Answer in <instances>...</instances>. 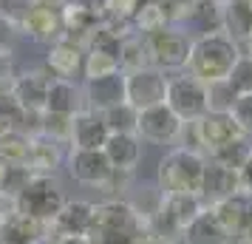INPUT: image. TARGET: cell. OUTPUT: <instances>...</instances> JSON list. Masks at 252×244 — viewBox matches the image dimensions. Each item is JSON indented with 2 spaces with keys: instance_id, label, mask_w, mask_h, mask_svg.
Returning <instances> with one entry per match:
<instances>
[{
  "instance_id": "6da1fadb",
  "label": "cell",
  "mask_w": 252,
  "mask_h": 244,
  "mask_svg": "<svg viewBox=\"0 0 252 244\" xmlns=\"http://www.w3.org/2000/svg\"><path fill=\"white\" fill-rule=\"evenodd\" d=\"M241 57L238 43H232L224 32H210V35L195 37L190 43V57H187V74H193L195 80L216 82L227 80L232 71L235 60Z\"/></svg>"
},
{
  "instance_id": "7a4b0ae2",
  "label": "cell",
  "mask_w": 252,
  "mask_h": 244,
  "mask_svg": "<svg viewBox=\"0 0 252 244\" xmlns=\"http://www.w3.org/2000/svg\"><path fill=\"white\" fill-rule=\"evenodd\" d=\"M204 165H207V156L201 151L173 148L159 162V190L164 196H179V193H195L198 196Z\"/></svg>"
},
{
  "instance_id": "3957f363",
  "label": "cell",
  "mask_w": 252,
  "mask_h": 244,
  "mask_svg": "<svg viewBox=\"0 0 252 244\" xmlns=\"http://www.w3.org/2000/svg\"><path fill=\"white\" fill-rule=\"evenodd\" d=\"M65 205V196L60 185L54 182V176H32V182L20 190V196L12 202V210L17 213H26L32 219L43 221V224H51L57 219V213Z\"/></svg>"
},
{
  "instance_id": "277c9868",
  "label": "cell",
  "mask_w": 252,
  "mask_h": 244,
  "mask_svg": "<svg viewBox=\"0 0 252 244\" xmlns=\"http://www.w3.org/2000/svg\"><path fill=\"white\" fill-rule=\"evenodd\" d=\"M164 105L182 122H195L207 114V85L195 80L193 74H176L167 77V94H164Z\"/></svg>"
},
{
  "instance_id": "5b68a950",
  "label": "cell",
  "mask_w": 252,
  "mask_h": 244,
  "mask_svg": "<svg viewBox=\"0 0 252 244\" xmlns=\"http://www.w3.org/2000/svg\"><path fill=\"white\" fill-rule=\"evenodd\" d=\"M190 43L187 35L176 32V29H161L145 37V48H148V63L159 71H182L187 69V57H190Z\"/></svg>"
},
{
  "instance_id": "8992f818",
  "label": "cell",
  "mask_w": 252,
  "mask_h": 244,
  "mask_svg": "<svg viewBox=\"0 0 252 244\" xmlns=\"http://www.w3.org/2000/svg\"><path fill=\"white\" fill-rule=\"evenodd\" d=\"M91 230H111V233L133 236V239H145L148 236V221L130 208V202H125V199H111V202L94 205Z\"/></svg>"
},
{
  "instance_id": "52a82bcc",
  "label": "cell",
  "mask_w": 252,
  "mask_h": 244,
  "mask_svg": "<svg viewBox=\"0 0 252 244\" xmlns=\"http://www.w3.org/2000/svg\"><path fill=\"white\" fill-rule=\"evenodd\" d=\"M65 165H68V176L74 182H80L85 187H102V190H111L114 185V165L108 162L105 151H82V148H71L68 156H65Z\"/></svg>"
},
{
  "instance_id": "ba28073f",
  "label": "cell",
  "mask_w": 252,
  "mask_h": 244,
  "mask_svg": "<svg viewBox=\"0 0 252 244\" xmlns=\"http://www.w3.org/2000/svg\"><path fill=\"white\" fill-rule=\"evenodd\" d=\"M164 94H167V74L153 66L136 69L125 74V100L136 111H145L150 105L164 103Z\"/></svg>"
},
{
  "instance_id": "9c48e42d",
  "label": "cell",
  "mask_w": 252,
  "mask_h": 244,
  "mask_svg": "<svg viewBox=\"0 0 252 244\" xmlns=\"http://www.w3.org/2000/svg\"><path fill=\"white\" fill-rule=\"evenodd\" d=\"M17 23H20V35L34 40V43H43V46H51V43H57L60 37H65L63 12L54 9V6L29 3L23 9V14L17 17Z\"/></svg>"
},
{
  "instance_id": "30bf717a",
  "label": "cell",
  "mask_w": 252,
  "mask_h": 244,
  "mask_svg": "<svg viewBox=\"0 0 252 244\" xmlns=\"http://www.w3.org/2000/svg\"><path fill=\"white\" fill-rule=\"evenodd\" d=\"M136 134H139V139H148L153 145H170V142L182 139L184 122L164 103H159V105H150L145 111H139Z\"/></svg>"
},
{
  "instance_id": "8fae6325",
  "label": "cell",
  "mask_w": 252,
  "mask_h": 244,
  "mask_svg": "<svg viewBox=\"0 0 252 244\" xmlns=\"http://www.w3.org/2000/svg\"><path fill=\"white\" fill-rule=\"evenodd\" d=\"M184 125L193 128L195 145H198L201 153H207V156L216 151V148H221V145H227V142L244 137V134L238 131V125H235V119H232L229 114H210V111H207L201 119L184 122Z\"/></svg>"
},
{
  "instance_id": "7c38bea8",
  "label": "cell",
  "mask_w": 252,
  "mask_h": 244,
  "mask_svg": "<svg viewBox=\"0 0 252 244\" xmlns=\"http://www.w3.org/2000/svg\"><path fill=\"white\" fill-rule=\"evenodd\" d=\"M94 224V202H82V199H74L57 213V219L48 224V236H57V239H85L91 233Z\"/></svg>"
},
{
  "instance_id": "4fadbf2b",
  "label": "cell",
  "mask_w": 252,
  "mask_h": 244,
  "mask_svg": "<svg viewBox=\"0 0 252 244\" xmlns=\"http://www.w3.org/2000/svg\"><path fill=\"white\" fill-rule=\"evenodd\" d=\"M51 74L43 69H32V71H23L17 74V80L12 85V97L17 100V105L29 111V114H43L46 111V94H48V85H51Z\"/></svg>"
},
{
  "instance_id": "5bb4252c",
  "label": "cell",
  "mask_w": 252,
  "mask_h": 244,
  "mask_svg": "<svg viewBox=\"0 0 252 244\" xmlns=\"http://www.w3.org/2000/svg\"><path fill=\"white\" fill-rule=\"evenodd\" d=\"M82 103H85L88 111H96V114H102V111H108V108H114L119 103H127L125 100V74L122 71H114L108 77L85 80Z\"/></svg>"
},
{
  "instance_id": "9a60e30c",
  "label": "cell",
  "mask_w": 252,
  "mask_h": 244,
  "mask_svg": "<svg viewBox=\"0 0 252 244\" xmlns=\"http://www.w3.org/2000/svg\"><path fill=\"white\" fill-rule=\"evenodd\" d=\"M82 60H85V46L71 37H60L57 43L48 46L46 71L57 80H74L82 71Z\"/></svg>"
},
{
  "instance_id": "2e32d148",
  "label": "cell",
  "mask_w": 252,
  "mask_h": 244,
  "mask_svg": "<svg viewBox=\"0 0 252 244\" xmlns=\"http://www.w3.org/2000/svg\"><path fill=\"white\" fill-rule=\"evenodd\" d=\"M210 208L216 210L218 221L227 227V233L232 239H238V236L252 239V196L250 193L238 190L235 196L224 199L218 205H210Z\"/></svg>"
},
{
  "instance_id": "e0dca14e",
  "label": "cell",
  "mask_w": 252,
  "mask_h": 244,
  "mask_svg": "<svg viewBox=\"0 0 252 244\" xmlns=\"http://www.w3.org/2000/svg\"><path fill=\"white\" fill-rule=\"evenodd\" d=\"M108 134H111V131H108V125H105L102 114L82 108V111H77L74 119H71L68 145L71 148H82V151H102Z\"/></svg>"
},
{
  "instance_id": "ac0fdd59",
  "label": "cell",
  "mask_w": 252,
  "mask_h": 244,
  "mask_svg": "<svg viewBox=\"0 0 252 244\" xmlns=\"http://www.w3.org/2000/svg\"><path fill=\"white\" fill-rule=\"evenodd\" d=\"M238 190H241L238 171L224 168V165L210 162V159H207L204 176H201V190H198V196H201L204 205H218V202H224V199L235 196Z\"/></svg>"
},
{
  "instance_id": "d6986e66",
  "label": "cell",
  "mask_w": 252,
  "mask_h": 244,
  "mask_svg": "<svg viewBox=\"0 0 252 244\" xmlns=\"http://www.w3.org/2000/svg\"><path fill=\"white\" fill-rule=\"evenodd\" d=\"M48 224L32 219L26 213L9 210L3 213V227H0V244H46Z\"/></svg>"
},
{
  "instance_id": "ffe728a7",
  "label": "cell",
  "mask_w": 252,
  "mask_h": 244,
  "mask_svg": "<svg viewBox=\"0 0 252 244\" xmlns=\"http://www.w3.org/2000/svg\"><path fill=\"white\" fill-rule=\"evenodd\" d=\"M179 242H184V244H229L232 236H229L227 227L218 221L216 210L207 205V208L182 230V239H179Z\"/></svg>"
},
{
  "instance_id": "44dd1931",
  "label": "cell",
  "mask_w": 252,
  "mask_h": 244,
  "mask_svg": "<svg viewBox=\"0 0 252 244\" xmlns=\"http://www.w3.org/2000/svg\"><path fill=\"white\" fill-rule=\"evenodd\" d=\"M65 156H63V148L60 142H54L46 134H37L29 142V156H26V168L37 176H54L57 168H63Z\"/></svg>"
},
{
  "instance_id": "7402d4cb",
  "label": "cell",
  "mask_w": 252,
  "mask_h": 244,
  "mask_svg": "<svg viewBox=\"0 0 252 244\" xmlns=\"http://www.w3.org/2000/svg\"><path fill=\"white\" fill-rule=\"evenodd\" d=\"M102 151L108 162L114 165V171L133 174V168L142 159V139H139V134H108Z\"/></svg>"
},
{
  "instance_id": "603a6c76",
  "label": "cell",
  "mask_w": 252,
  "mask_h": 244,
  "mask_svg": "<svg viewBox=\"0 0 252 244\" xmlns=\"http://www.w3.org/2000/svg\"><path fill=\"white\" fill-rule=\"evenodd\" d=\"M221 32L244 46L252 37V3L250 0H221Z\"/></svg>"
},
{
  "instance_id": "cb8c5ba5",
  "label": "cell",
  "mask_w": 252,
  "mask_h": 244,
  "mask_svg": "<svg viewBox=\"0 0 252 244\" xmlns=\"http://www.w3.org/2000/svg\"><path fill=\"white\" fill-rule=\"evenodd\" d=\"M85 103H82V91L74 85V80H51L46 94V114H65L74 116L77 111H82Z\"/></svg>"
},
{
  "instance_id": "d4e9b609",
  "label": "cell",
  "mask_w": 252,
  "mask_h": 244,
  "mask_svg": "<svg viewBox=\"0 0 252 244\" xmlns=\"http://www.w3.org/2000/svg\"><path fill=\"white\" fill-rule=\"evenodd\" d=\"M119 71L122 74H130L136 69H145L148 63V48H145V37L139 35H125L122 37V46H119Z\"/></svg>"
},
{
  "instance_id": "484cf974",
  "label": "cell",
  "mask_w": 252,
  "mask_h": 244,
  "mask_svg": "<svg viewBox=\"0 0 252 244\" xmlns=\"http://www.w3.org/2000/svg\"><path fill=\"white\" fill-rule=\"evenodd\" d=\"M187 20L201 29V35L221 32V0H193Z\"/></svg>"
},
{
  "instance_id": "4316f807",
  "label": "cell",
  "mask_w": 252,
  "mask_h": 244,
  "mask_svg": "<svg viewBox=\"0 0 252 244\" xmlns=\"http://www.w3.org/2000/svg\"><path fill=\"white\" fill-rule=\"evenodd\" d=\"M130 26L136 29L139 37H148V35H153V32L167 29V17H164V12H161V6L156 0H142V6H139V12L133 14Z\"/></svg>"
},
{
  "instance_id": "83f0119b",
  "label": "cell",
  "mask_w": 252,
  "mask_h": 244,
  "mask_svg": "<svg viewBox=\"0 0 252 244\" xmlns=\"http://www.w3.org/2000/svg\"><path fill=\"white\" fill-rule=\"evenodd\" d=\"M102 119L111 134H136L139 125V111L130 103H119L114 108L102 111Z\"/></svg>"
},
{
  "instance_id": "f1b7e54d",
  "label": "cell",
  "mask_w": 252,
  "mask_h": 244,
  "mask_svg": "<svg viewBox=\"0 0 252 244\" xmlns=\"http://www.w3.org/2000/svg\"><path fill=\"white\" fill-rule=\"evenodd\" d=\"M252 153V145L247 137H238V139L227 142V145H221V148H216V151L210 153L207 159L210 162H218L224 165V168H232V171H238L241 165L247 162V156Z\"/></svg>"
},
{
  "instance_id": "f546056e",
  "label": "cell",
  "mask_w": 252,
  "mask_h": 244,
  "mask_svg": "<svg viewBox=\"0 0 252 244\" xmlns=\"http://www.w3.org/2000/svg\"><path fill=\"white\" fill-rule=\"evenodd\" d=\"M29 142H32V137L23 134V131L3 134L0 137V159H3V165H26Z\"/></svg>"
},
{
  "instance_id": "4dcf8cb0",
  "label": "cell",
  "mask_w": 252,
  "mask_h": 244,
  "mask_svg": "<svg viewBox=\"0 0 252 244\" xmlns=\"http://www.w3.org/2000/svg\"><path fill=\"white\" fill-rule=\"evenodd\" d=\"M32 176L34 174L26 165H3L0 168V187H3V196H6L9 205L20 196V190L32 182Z\"/></svg>"
},
{
  "instance_id": "1f68e13d",
  "label": "cell",
  "mask_w": 252,
  "mask_h": 244,
  "mask_svg": "<svg viewBox=\"0 0 252 244\" xmlns=\"http://www.w3.org/2000/svg\"><path fill=\"white\" fill-rule=\"evenodd\" d=\"M235 100H238V94L232 91V85L227 80L207 82V111L210 114H229Z\"/></svg>"
},
{
  "instance_id": "d6a6232c",
  "label": "cell",
  "mask_w": 252,
  "mask_h": 244,
  "mask_svg": "<svg viewBox=\"0 0 252 244\" xmlns=\"http://www.w3.org/2000/svg\"><path fill=\"white\" fill-rule=\"evenodd\" d=\"M114 71H119V60H116L114 54L85 48V60H82V77H85V80L108 77V74H114Z\"/></svg>"
},
{
  "instance_id": "836d02e7",
  "label": "cell",
  "mask_w": 252,
  "mask_h": 244,
  "mask_svg": "<svg viewBox=\"0 0 252 244\" xmlns=\"http://www.w3.org/2000/svg\"><path fill=\"white\" fill-rule=\"evenodd\" d=\"M23 116L26 111L17 105L12 94H0V137L23 128Z\"/></svg>"
},
{
  "instance_id": "e575fe53",
  "label": "cell",
  "mask_w": 252,
  "mask_h": 244,
  "mask_svg": "<svg viewBox=\"0 0 252 244\" xmlns=\"http://www.w3.org/2000/svg\"><path fill=\"white\" fill-rule=\"evenodd\" d=\"M227 82L232 85L235 94H252V57L241 54V57L235 60L232 71L227 74Z\"/></svg>"
},
{
  "instance_id": "d590c367",
  "label": "cell",
  "mask_w": 252,
  "mask_h": 244,
  "mask_svg": "<svg viewBox=\"0 0 252 244\" xmlns=\"http://www.w3.org/2000/svg\"><path fill=\"white\" fill-rule=\"evenodd\" d=\"M142 0H105V23H125L130 26L133 14L139 12Z\"/></svg>"
},
{
  "instance_id": "8d00e7d4",
  "label": "cell",
  "mask_w": 252,
  "mask_h": 244,
  "mask_svg": "<svg viewBox=\"0 0 252 244\" xmlns=\"http://www.w3.org/2000/svg\"><path fill=\"white\" fill-rule=\"evenodd\" d=\"M71 119L74 116H65V114H46L43 111V131L40 134H46V137H51L54 142H68L71 137Z\"/></svg>"
},
{
  "instance_id": "74e56055",
  "label": "cell",
  "mask_w": 252,
  "mask_h": 244,
  "mask_svg": "<svg viewBox=\"0 0 252 244\" xmlns=\"http://www.w3.org/2000/svg\"><path fill=\"white\" fill-rule=\"evenodd\" d=\"M17 40H20V23H17V17L0 12V54L12 57Z\"/></svg>"
},
{
  "instance_id": "f35d334b",
  "label": "cell",
  "mask_w": 252,
  "mask_h": 244,
  "mask_svg": "<svg viewBox=\"0 0 252 244\" xmlns=\"http://www.w3.org/2000/svg\"><path fill=\"white\" fill-rule=\"evenodd\" d=\"M229 116L235 119V125L244 137H252V94H238Z\"/></svg>"
},
{
  "instance_id": "ab89813d",
  "label": "cell",
  "mask_w": 252,
  "mask_h": 244,
  "mask_svg": "<svg viewBox=\"0 0 252 244\" xmlns=\"http://www.w3.org/2000/svg\"><path fill=\"white\" fill-rule=\"evenodd\" d=\"M17 80V71L9 54H0V94H12V85Z\"/></svg>"
},
{
  "instance_id": "60d3db41",
  "label": "cell",
  "mask_w": 252,
  "mask_h": 244,
  "mask_svg": "<svg viewBox=\"0 0 252 244\" xmlns=\"http://www.w3.org/2000/svg\"><path fill=\"white\" fill-rule=\"evenodd\" d=\"M238 185H241L244 193H250L252 196V153L247 156V162L238 168Z\"/></svg>"
},
{
  "instance_id": "b9f144b4",
  "label": "cell",
  "mask_w": 252,
  "mask_h": 244,
  "mask_svg": "<svg viewBox=\"0 0 252 244\" xmlns=\"http://www.w3.org/2000/svg\"><path fill=\"white\" fill-rule=\"evenodd\" d=\"M29 3H37V6H54V9H63L68 0H29Z\"/></svg>"
},
{
  "instance_id": "7bdbcfd3",
  "label": "cell",
  "mask_w": 252,
  "mask_h": 244,
  "mask_svg": "<svg viewBox=\"0 0 252 244\" xmlns=\"http://www.w3.org/2000/svg\"><path fill=\"white\" fill-rule=\"evenodd\" d=\"M142 244H176V242H164V239H153V236H145Z\"/></svg>"
},
{
  "instance_id": "ee69618b",
  "label": "cell",
  "mask_w": 252,
  "mask_h": 244,
  "mask_svg": "<svg viewBox=\"0 0 252 244\" xmlns=\"http://www.w3.org/2000/svg\"><path fill=\"white\" fill-rule=\"evenodd\" d=\"M229 244H252V239H247V236H238V239H232Z\"/></svg>"
},
{
  "instance_id": "f6af8a7d",
  "label": "cell",
  "mask_w": 252,
  "mask_h": 244,
  "mask_svg": "<svg viewBox=\"0 0 252 244\" xmlns=\"http://www.w3.org/2000/svg\"><path fill=\"white\" fill-rule=\"evenodd\" d=\"M244 46H247V57H252V37L247 40V43H244Z\"/></svg>"
},
{
  "instance_id": "bcb514c9",
  "label": "cell",
  "mask_w": 252,
  "mask_h": 244,
  "mask_svg": "<svg viewBox=\"0 0 252 244\" xmlns=\"http://www.w3.org/2000/svg\"><path fill=\"white\" fill-rule=\"evenodd\" d=\"M3 205H6V196H3V187H0V210H3Z\"/></svg>"
},
{
  "instance_id": "7dc6e473",
  "label": "cell",
  "mask_w": 252,
  "mask_h": 244,
  "mask_svg": "<svg viewBox=\"0 0 252 244\" xmlns=\"http://www.w3.org/2000/svg\"><path fill=\"white\" fill-rule=\"evenodd\" d=\"M3 213H6V210H0V227H3Z\"/></svg>"
},
{
  "instance_id": "c3c4849f",
  "label": "cell",
  "mask_w": 252,
  "mask_h": 244,
  "mask_svg": "<svg viewBox=\"0 0 252 244\" xmlns=\"http://www.w3.org/2000/svg\"><path fill=\"white\" fill-rule=\"evenodd\" d=\"M0 168H3V159H0Z\"/></svg>"
},
{
  "instance_id": "681fc988",
  "label": "cell",
  "mask_w": 252,
  "mask_h": 244,
  "mask_svg": "<svg viewBox=\"0 0 252 244\" xmlns=\"http://www.w3.org/2000/svg\"><path fill=\"white\" fill-rule=\"evenodd\" d=\"M250 3H252V0H250Z\"/></svg>"
}]
</instances>
